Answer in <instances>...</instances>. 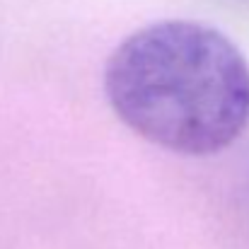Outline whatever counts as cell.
Masks as SVG:
<instances>
[{"label":"cell","mask_w":249,"mask_h":249,"mask_svg":"<svg viewBox=\"0 0 249 249\" xmlns=\"http://www.w3.org/2000/svg\"><path fill=\"white\" fill-rule=\"evenodd\" d=\"M104 92L116 116L179 155H213L249 124V63L215 27L162 19L109 56Z\"/></svg>","instance_id":"obj_1"}]
</instances>
